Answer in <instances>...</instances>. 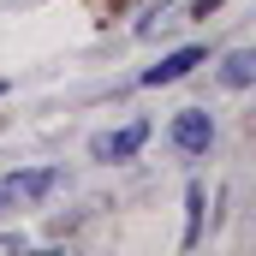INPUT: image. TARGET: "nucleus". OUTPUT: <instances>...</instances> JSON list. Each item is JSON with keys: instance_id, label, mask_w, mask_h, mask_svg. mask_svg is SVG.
I'll return each mask as SVG.
<instances>
[{"instance_id": "1", "label": "nucleus", "mask_w": 256, "mask_h": 256, "mask_svg": "<svg viewBox=\"0 0 256 256\" xmlns=\"http://www.w3.org/2000/svg\"><path fill=\"white\" fill-rule=\"evenodd\" d=\"M143 143H149V126L131 120V126H120V131H102V137L90 143V155H96V161H131Z\"/></svg>"}, {"instance_id": "2", "label": "nucleus", "mask_w": 256, "mask_h": 256, "mask_svg": "<svg viewBox=\"0 0 256 256\" xmlns=\"http://www.w3.org/2000/svg\"><path fill=\"white\" fill-rule=\"evenodd\" d=\"M54 185H60L54 167H24V173H12V179L0 185V196H6V202H42Z\"/></svg>"}, {"instance_id": "3", "label": "nucleus", "mask_w": 256, "mask_h": 256, "mask_svg": "<svg viewBox=\"0 0 256 256\" xmlns=\"http://www.w3.org/2000/svg\"><path fill=\"white\" fill-rule=\"evenodd\" d=\"M173 143H179L185 155H208V143H214V120H208L202 108H185V114L173 120Z\"/></svg>"}, {"instance_id": "4", "label": "nucleus", "mask_w": 256, "mask_h": 256, "mask_svg": "<svg viewBox=\"0 0 256 256\" xmlns=\"http://www.w3.org/2000/svg\"><path fill=\"white\" fill-rule=\"evenodd\" d=\"M202 60H208V48H173L161 66H149V72H143V84H149V90H161V84H179V78H185V72H196Z\"/></svg>"}, {"instance_id": "5", "label": "nucleus", "mask_w": 256, "mask_h": 256, "mask_svg": "<svg viewBox=\"0 0 256 256\" xmlns=\"http://www.w3.org/2000/svg\"><path fill=\"white\" fill-rule=\"evenodd\" d=\"M250 78H256V54H250V48L226 54V66H220V84H226V90H244Z\"/></svg>"}, {"instance_id": "6", "label": "nucleus", "mask_w": 256, "mask_h": 256, "mask_svg": "<svg viewBox=\"0 0 256 256\" xmlns=\"http://www.w3.org/2000/svg\"><path fill=\"white\" fill-rule=\"evenodd\" d=\"M0 96H6V84H0Z\"/></svg>"}, {"instance_id": "7", "label": "nucleus", "mask_w": 256, "mask_h": 256, "mask_svg": "<svg viewBox=\"0 0 256 256\" xmlns=\"http://www.w3.org/2000/svg\"><path fill=\"white\" fill-rule=\"evenodd\" d=\"M0 208H6V196H0Z\"/></svg>"}]
</instances>
